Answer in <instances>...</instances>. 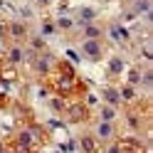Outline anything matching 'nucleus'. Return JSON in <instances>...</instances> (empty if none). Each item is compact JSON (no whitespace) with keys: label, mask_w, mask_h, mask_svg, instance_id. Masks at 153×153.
<instances>
[{"label":"nucleus","mask_w":153,"mask_h":153,"mask_svg":"<svg viewBox=\"0 0 153 153\" xmlns=\"http://www.w3.org/2000/svg\"><path fill=\"white\" fill-rule=\"evenodd\" d=\"M84 148H87V151H91V148H94V143H91L89 138H84Z\"/></svg>","instance_id":"nucleus-12"},{"label":"nucleus","mask_w":153,"mask_h":153,"mask_svg":"<svg viewBox=\"0 0 153 153\" xmlns=\"http://www.w3.org/2000/svg\"><path fill=\"white\" fill-rule=\"evenodd\" d=\"M123 99H133V89H131V87L123 89Z\"/></svg>","instance_id":"nucleus-10"},{"label":"nucleus","mask_w":153,"mask_h":153,"mask_svg":"<svg viewBox=\"0 0 153 153\" xmlns=\"http://www.w3.org/2000/svg\"><path fill=\"white\" fill-rule=\"evenodd\" d=\"M99 133H101V138H109V136H111V126H109V123H101V126H99Z\"/></svg>","instance_id":"nucleus-2"},{"label":"nucleus","mask_w":153,"mask_h":153,"mask_svg":"<svg viewBox=\"0 0 153 153\" xmlns=\"http://www.w3.org/2000/svg\"><path fill=\"white\" fill-rule=\"evenodd\" d=\"M84 52H87L91 59H97V57L101 54V50H99V45L94 42V40H89V42H84Z\"/></svg>","instance_id":"nucleus-1"},{"label":"nucleus","mask_w":153,"mask_h":153,"mask_svg":"<svg viewBox=\"0 0 153 153\" xmlns=\"http://www.w3.org/2000/svg\"><path fill=\"white\" fill-rule=\"evenodd\" d=\"M101 116H104V121H111V119H114V111H111V109H104Z\"/></svg>","instance_id":"nucleus-8"},{"label":"nucleus","mask_w":153,"mask_h":153,"mask_svg":"<svg viewBox=\"0 0 153 153\" xmlns=\"http://www.w3.org/2000/svg\"><path fill=\"white\" fill-rule=\"evenodd\" d=\"M10 32L17 35V37H22V35H25V27H22V25H10Z\"/></svg>","instance_id":"nucleus-3"},{"label":"nucleus","mask_w":153,"mask_h":153,"mask_svg":"<svg viewBox=\"0 0 153 153\" xmlns=\"http://www.w3.org/2000/svg\"><path fill=\"white\" fill-rule=\"evenodd\" d=\"M128 82H131V84H136V82H138V72H136V69H131V72H128Z\"/></svg>","instance_id":"nucleus-7"},{"label":"nucleus","mask_w":153,"mask_h":153,"mask_svg":"<svg viewBox=\"0 0 153 153\" xmlns=\"http://www.w3.org/2000/svg\"><path fill=\"white\" fill-rule=\"evenodd\" d=\"M10 59H13V62H20V59H22V52L17 50V47H15V50H10Z\"/></svg>","instance_id":"nucleus-4"},{"label":"nucleus","mask_w":153,"mask_h":153,"mask_svg":"<svg viewBox=\"0 0 153 153\" xmlns=\"http://www.w3.org/2000/svg\"><path fill=\"white\" fill-rule=\"evenodd\" d=\"M111 69H114V72H121V62L114 59V62H111Z\"/></svg>","instance_id":"nucleus-11"},{"label":"nucleus","mask_w":153,"mask_h":153,"mask_svg":"<svg viewBox=\"0 0 153 153\" xmlns=\"http://www.w3.org/2000/svg\"><path fill=\"white\" fill-rule=\"evenodd\" d=\"M87 37H89V40H97V37H99V30H97V27H87Z\"/></svg>","instance_id":"nucleus-5"},{"label":"nucleus","mask_w":153,"mask_h":153,"mask_svg":"<svg viewBox=\"0 0 153 153\" xmlns=\"http://www.w3.org/2000/svg\"><path fill=\"white\" fill-rule=\"evenodd\" d=\"M91 17H94V13H91V10H82V20H87V22H89Z\"/></svg>","instance_id":"nucleus-9"},{"label":"nucleus","mask_w":153,"mask_h":153,"mask_svg":"<svg viewBox=\"0 0 153 153\" xmlns=\"http://www.w3.org/2000/svg\"><path fill=\"white\" fill-rule=\"evenodd\" d=\"M104 94H106V99H109L111 104H114V101H116V99H119V94H116V91H114V89H106V91H104Z\"/></svg>","instance_id":"nucleus-6"},{"label":"nucleus","mask_w":153,"mask_h":153,"mask_svg":"<svg viewBox=\"0 0 153 153\" xmlns=\"http://www.w3.org/2000/svg\"><path fill=\"white\" fill-rule=\"evenodd\" d=\"M109 153H119V148H116V146H114V148H111V151H109Z\"/></svg>","instance_id":"nucleus-13"},{"label":"nucleus","mask_w":153,"mask_h":153,"mask_svg":"<svg viewBox=\"0 0 153 153\" xmlns=\"http://www.w3.org/2000/svg\"><path fill=\"white\" fill-rule=\"evenodd\" d=\"M40 3H42V5H45V3H50V0H40Z\"/></svg>","instance_id":"nucleus-14"}]
</instances>
